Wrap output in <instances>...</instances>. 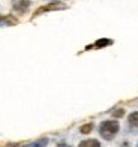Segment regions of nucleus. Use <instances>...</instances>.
Masks as SVG:
<instances>
[{
    "label": "nucleus",
    "instance_id": "9",
    "mask_svg": "<svg viewBox=\"0 0 138 147\" xmlns=\"http://www.w3.org/2000/svg\"><path fill=\"white\" fill-rule=\"evenodd\" d=\"M111 44H113V41H111V39H99V41H96L93 45H90V47L102 48V47H107V45H111ZM90 47H87V48H90Z\"/></svg>",
    "mask_w": 138,
    "mask_h": 147
},
{
    "label": "nucleus",
    "instance_id": "14",
    "mask_svg": "<svg viewBox=\"0 0 138 147\" xmlns=\"http://www.w3.org/2000/svg\"><path fill=\"white\" fill-rule=\"evenodd\" d=\"M137 147H138V146H137Z\"/></svg>",
    "mask_w": 138,
    "mask_h": 147
},
{
    "label": "nucleus",
    "instance_id": "8",
    "mask_svg": "<svg viewBox=\"0 0 138 147\" xmlns=\"http://www.w3.org/2000/svg\"><path fill=\"white\" fill-rule=\"evenodd\" d=\"M93 128H95V125L92 123V122H89V123H84V125H81L80 126V134H83V135H89V134L93 131Z\"/></svg>",
    "mask_w": 138,
    "mask_h": 147
},
{
    "label": "nucleus",
    "instance_id": "5",
    "mask_svg": "<svg viewBox=\"0 0 138 147\" xmlns=\"http://www.w3.org/2000/svg\"><path fill=\"white\" fill-rule=\"evenodd\" d=\"M48 143H50L48 137H41V138H38L36 141H32V143L24 144L23 147H47Z\"/></svg>",
    "mask_w": 138,
    "mask_h": 147
},
{
    "label": "nucleus",
    "instance_id": "2",
    "mask_svg": "<svg viewBox=\"0 0 138 147\" xmlns=\"http://www.w3.org/2000/svg\"><path fill=\"white\" fill-rule=\"evenodd\" d=\"M59 9H66V5L62 3V2H57V0H54V2H50V3H47V5L41 6V8H38V9L35 11V15H33V17H38V15L44 14V12H48V11H59Z\"/></svg>",
    "mask_w": 138,
    "mask_h": 147
},
{
    "label": "nucleus",
    "instance_id": "3",
    "mask_svg": "<svg viewBox=\"0 0 138 147\" xmlns=\"http://www.w3.org/2000/svg\"><path fill=\"white\" fill-rule=\"evenodd\" d=\"M30 8V0H12V9L17 14H26Z\"/></svg>",
    "mask_w": 138,
    "mask_h": 147
},
{
    "label": "nucleus",
    "instance_id": "1",
    "mask_svg": "<svg viewBox=\"0 0 138 147\" xmlns=\"http://www.w3.org/2000/svg\"><path fill=\"white\" fill-rule=\"evenodd\" d=\"M120 131V125L116 119L111 120H104V122L99 125V135L101 138H104L105 141H113L116 138V135Z\"/></svg>",
    "mask_w": 138,
    "mask_h": 147
},
{
    "label": "nucleus",
    "instance_id": "7",
    "mask_svg": "<svg viewBox=\"0 0 138 147\" xmlns=\"http://www.w3.org/2000/svg\"><path fill=\"white\" fill-rule=\"evenodd\" d=\"M128 125L132 129H138V111H132L128 116Z\"/></svg>",
    "mask_w": 138,
    "mask_h": 147
},
{
    "label": "nucleus",
    "instance_id": "6",
    "mask_svg": "<svg viewBox=\"0 0 138 147\" xmlns=\"http://www.w3.org/2000/svg\"><path fill=\"white\" fill-rule=\"evenodd\" d=\"M78 147H101V143L96 138H87V140H83L78 144Z\"/></svg>",
    "mask_w": 138,
    "mask_h": 147
},
{
    "label": "nucleus",
    "instance_id": "11",
    "mask_svg": "<svg viewBox=\"0 0 138 147\" xmlns=\"http://www.w3.org/2000/svg\"><path fill=\"white\" fill-rule=\"evenodd\" d=\"M56 147H72V146H69V144H66V143H59Z\"/></svg>",
    "mask_w": 138,
    "mask_h": 147
},
{
    "label": "nucleus",
    "instance_id": "13",
    "mask_svg": "<svg viewBox=\"0 0 138 147\" xmlns=\"http://www.w3.org/2000/svg\"><path fill=\"white\" fill-rule=\"evenodd\" d=\"M11 147H18V144H9Z\"/></svg>",
    "mask_w": 138,
    "mask_h": 147
},
{
    "label": "nucleus",
    "instance_id": "12",
    "mask_svg": "<svg viewBox=\"0 0 138 147\" xmlns=\"http://www.w3.org/2000/svg\"><path fill=\"white\" fill-rule=\"evenodd\" d=\"M120 147H131V144H129V141H123L120 144Z\"/></svg>",
    "mask_w": 138,
    "mask_h": 147
},
{
    "label": "nucleus",
    "instance_id": "10",
    "mask_svg": "<svg viewBox=\"0 0 138 147\" xmlns=\"http://www.w3.org/2000/svg\"><path fill=\"white\" fill-rule=\"evenodd\" d=\"M125 114H126V110L125 108H116V110H113V113H111L113 119H122V117H125Z\"/></svg>",
    "mask_w": 138,
    "mask_h": 147
},
{
    "label": "nucleus",
    "instance_id": "4",
    "mask_svg": "<svg viewBox=\"0 0 138 147\" xmlns=\"http://www.w3.org/2000/svg\"><path fill=\"white\" fill-rule=\"evenodd\" d=\"M17 24H18V18L12 14L0 17V26H17Z\"/></svg>",
    "mask_w": 138,
    "mask_h": 147
}]
</instances>
